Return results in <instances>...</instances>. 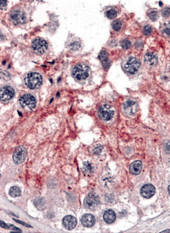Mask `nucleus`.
Masks as SVG:
<instances>
[{
  "instance_id": "nucleus-4",
  "label": "nucleus",
  "mask_w": 170,
  "mask_h": 233,
  "mask_svg": "<svg viewBox=\"0 0 170 233\" xmlns=\"http://www.w3.org/2000/svg\"><path fill=\"white\" fill-rule=\"evenodd\" d=\"M19 102L23 109L32 111L35 108L37 105L35 97L32 95L28 94L22 96L19 99Z\"/></svg>"
},
{
  "instance_id": "nucleus-22",
  "label": "nucleus",
  "mask_w": 170,
  "mask_h": 233,
  "mask_svg": "<svg viewBox=\"0 0 170 233\" xmlns=\"http://www.w3.org/2000/svg\"><path fill=\"white\" fill-rule=\"evenodd\" d=\"M121 21L119 20L114 21L112 23V26L113 29L116 31H119L121 28Z\"/></svg>"
},
{
  "instance_id": "nucleus-13",
  "label": "nucleus",
  "mask_w": 170,
  "mask_h": 233,
  "mask_svg": "<svg viewBox=\"0 0 170 233\" xmlns=\"http://www.w3.org/2000/svg\"><path fill=\"white\" fill-rule=\"evenodd\" d=\"M63 224L65 228L69 230L74 229L77 224V220L75 217L68 215L64 217L63 220Z\"/></svg>"
},
{
  "instance_id": "nucleus-11",
  "label": "nucleus",
  "mask_w": 170,
  "mask_h": 233,
  "mask_svg": "<svg viewBox=\"0 0 170 233\" xmlns=\"http://www.w3.org/2000/svg\"><path fill=\"white\" fill-rule=\"evenodd\" d=\"M156 191L155 187L152 184L144 185L141 189V195L145 198L149 199L154 195Z\"/></svg>"
},
{
  "instance_id": "nucleus-26",
  "label": "nucleus",
  "mask_w": 170,
  "mask_h": 233,
  "mask_svg": "<svg viewBox=\"0 0 170 233\" xmlns=\"http://www.w3.org/2000/svg\"><path fill=\"white\" fill-rule=\"evenodd\" d=\"M149 17L152 21H155L157 20L158 17V13L156 11L152 12L149 13Z\"/></svg>"
},
{
  "instance_id": "nucleus-23",
  "label": "nucleus",
  "mask_w": 170,
  "mask_h": 233,
  "mask_svg": "<svg viewBox=\"0 0 170 233\" xmlns=\"http://www.w3.org/2000/svg\"><path fill=\"white\" fill-rule=\"evenodd\" d=\"M131 45V43L127 40H123L121 43L122 47L125 49H127L129 48Z\"/></svg>"
},
{
  "instance_id": "nucleus-28",
  "label": "nucleus",
  "mask_w": 170,
  "mask_h": 233,
  "mask_svg": "<svg viewBox=\"0 0 170 233\" xmlns=\"http://www.w3.org/2000/svg\"><path fill=\"white\" fill-rule=\"evenodd\" d=\"M8 224L9 227V229L16 231L18 232H21V230L19 228H18L17 227H16L14 225L10 224Z\"/></svg>"
},
{
  "instance_id": "nucleus-24",
  "label": "nucleus",
  "mask_w": 170,
  "mask_h": 233,
  "mask_svg": "<svg viewBox=\"0 0 170 233\" xmlns=\"http://www.w3.org/2000/svg\"><path fill=\"white\" fill-rule=\"evenodd\" d=\"M1 77L2 79L5 81L9 80L10 78V75L6 71H1Z\"/></svg>"
},
{
  "instance_id": "nucleus-31",
  "label": "nucleus",
  "mask_w": 170,
  "mask_h": 233,
  "mask_svg": "<svg viewBox=\"0 0 170 233\" xmlns=\"http://www.w3.org/2000/svg\"><path fill=\"white\" fill-rule=\"evenodd\" d=\"M102 148V146H100V147L96 148L94 150V153L96 154L100 153L103 148Z\"/></svg>"
},
{
  "instance_id": "nucleus-17",
  "label": "nucleus",
  "mask_w": 170,
  "mask_h": 233,
  "mask_svg": "<svg viewBox=\"0 0 170 233\" xmlns=\"http://www.w3.org/2000/svg\"><path fill=\"white\" fill-rule=\"evenodd\" d=\"M116 215L114 211L111 210H108L106 211L103 215V219L108 224H111L116 220Z\"/></svg>"
},
{
  "instance_id": "nucleus-32",
  "label": "nucleus",
  "mask_w": 170,
  "mask_h": 233,
  "mask_svg": "<svg viewBox=\"0 0 170 233\" xmlns=\"http://www.w3.org/2000/svg\"><path fill=\"white\" fill-rule=\"evenodd\" d=\"M164 32L168 35H170V28H167L164 30Z\"/></svg>"
},
{
  "instance_id": "nucleus-27",
  "label": "nucleus",
  "mask_w": 170,
  "mask_h": 233,
  "mask_svg": "<svg viewBox=\"0 0 170 233\" xmlns=\"http://www.w3.org/2000/svg\"><path fill=\"white\" fill-rule=\"evenodd\" d=\"M162 15L165 18H168L170 16V8H164L162 10Z\"/></svg>"
},
{
  "instance_id": "nucleus-29",
  "label": "nucleus",
  "mask_w": 170,
  "mask_h": 233,
  "mask_svg": "<svg viewBox=\"0 0 170 233\" xmlns=\"http://www.w3.org/2000/svg\"><path fill=\"white\" fill-rule=\"evenodd\" d=\"M13 220L14 221H15V222H17V223H19V224H20L23 225H24V226H25L26 227H32L31 225H29L28 224H26L24 223V222H23V221H20L19 220H16V219H13Z\"/></svg>"
},
{
  "instance_id": "nucleus-34",
  "label": "nucleus",
  "mask_w": 170,
  "mask_h": 233,
  "mask_svg": "<svg viewBox=\"0 0 170 233\" xmlns=\"http://www.w3.org/2000/svg\"><path fill=\"white\" fill-rule=\"evenodd\" d=\"M170 230L168 229V230H166L165 231H162L161 232H170Z\"/></svg>"
},
{
  "instance_id": "nucleus-8",
  "label": "nucleus",
  "mask_w": 170,
  "mask_h": 233,
  "mask_svg": "<svg viewBox=\"0 0 170 233\" xmlns=\"http://www.w3.org/2000/svg\"><path fill=\"white\" fill-rule=\"evenodd\" d=\"M114 111L112 107L109 105L106 104L101 106L98 111L99 117L104 121H109L113 117Z\"/></svg>"
},
{
  "instance_id": "nucleus-20",
  "label": "nucleus",
  "mask_w": 170,
  "mask_h": 233,
  "mask_svg": "<svg viewBox=\"0 0 170 233\" xmlns=\"http://www.w3.org/2000/svg\"><path fill=\"white\" fill-rule=\"evenodd\" d=\"M34 204L39 210H42L45 207V203L42 198H37L34 201Z\"/></svg>"
},
{
  "instance_id": "nucleus-14",
  "label": "nucleus",
  "mask_w": 170,
  "mask_h": 233,
  "mask_svg": "<svg viewBox=\"0 0 170 233\" xmlns=\"http://www.w3.org/2000/svg\"><path fill=\"white\" fill-rule=\"evenodd\" d=\"M81 221L84 226L90 227L95 225V219L94 216L91 214H85L82 216Z\"/></svg>"
},
{
  "instance_id": "nucleus-40",
  "label": "nucleus",
  "mask_w": 170,
  "mask_h": 233,
  "mask_svg": "<svg viewBox=\"0 0 170 233\" xmlns=\"http://www.w3.org/2000/svg\"><path fill=\"white\" fill-rule=\"evenodd\" d=\"M61 79L60 78H59V79L58 80V82H59L60 81H61Z\"/></svg>"
},
{
  "instance_id": "nucleus-37",
  "label": "nucleus",
  "mask_w": 170,
  "mask_h": 233,
  "mask_svg": "<svg viewBox=\"0 0 170 233\" xmlns=\"http://www.w3.org/2000/svg\"><path fill=\"white\" fill-rule=\"evenodd\" d=\"M168 191L169 193L170 194V185L168 186Z\"/></svg>"
},
{
  "instance_id": "nucleus-1",
  "label": "nucleus",
  "mask_w": 170,
  "mask_h": 233,
  "mask_svg": "<svg viewBox=\"0 0 170 233\" xmlns=\"http://www.w3.org/2000/svg\"><path fill=\"white\" fill-rule=\"evenodd\" d=\"M24 80L27 87L31 90L39 89L43 82L42 76L37 72H31L27 74Z\"/></svg>"
},
{
  "instance_id": "nucleus-38",
  "label": "nucleus",
  "mask_w": 170,
  "mask_h": 233,
  "mask_svg": "<svg viewBox=\"0 0 170 233\" xmlns=\"http://www.w3.org/2000/svg\"><path fill=\"white\" fill-rule=\"evenodd\" d=\"M57 97H59L60 96V94L59 92H58L57 94Z\"/></svg>"
},
{
  "instance_id": "nucleus-15",
  "label": "nucleus",
  "mask_w": 170,
  "mask_h": 233,
  "mask_svg": "<svg viewBox=\"0 0 170 233\" xmlns=\"http://www.w3.org/2000/svg\"><path fill=\"white\" fill-rule=\"evenodd\" d=\"M108 53L105 50L101 51L99 55V58L102 63V67L105 69H108L111 66V61L108 59Z\"/></svg>"
},
{
  "instance_id": "nucleus-12",
  "label": "nucleus",
  "mask_w": 170,
  "mask_h": 233,
  "mask_svg": "<svg viewBox=\"0 0 170 233\" xmlns=\"http://www.w3.org/2000/svg\"><path fill=\"white\" fill-rule=\"evenodd\" d=\"M137 106L136 102L131 100L125 102L123 105V110L126 115L131 116L136 111Z\"/></svg>"
},
{
  "instance_id": "nucleus-7",
  "label": "nucleus",
  "mask_w": 170,
  "mask_h": 233,
  "mask_svg": "<svg viewBox=\"0 0 170 233\" xmlns=\"http://www.w3.org/2000/svg\"><path fill=\"white\" fill-rule=\"evenodd\" d=\"M139 60L135 58H131L124 66L125 71L131 74H134L138 71L141 65Z\"/></svg>"
},
{
  "instance_id": "nucleus-3",
  "label": "nucleus",
  "mask_w": 170,
  "mask_h": 233,
  "mask_svg": "<svg viewBox=\"0 0 170 233\" xmlns=\"http://www.w3.org/2000/svg\"><path fill=\"white\" fill-rule=\"evenodd\" d=\"M100 204V198L94 192L90 193L84 201L85 207L90 210L96 209Z\"/></svg>"
},
{
  "instance_id": "nucleus-2",
  "label": "nucleus",
  "mask_w": 170,
  "mask_h": 233,
  "mask_svg": "<svg viewBox=\"0 0 170 233\" xmlns=\"http://www.w3.org/2000/svg\"><path fill=\"white\" fill-rule=\"evenodd\" d=\"M90 73V69L85 64L76 65L73 69L72 72L73 77L79 80H83L88 77Z\"/></svg>"
},
{
  "instance_id": "nucleus-5",
  "label": "nucleus",
  "mask_w": 170,
  "mask_h": 233,
  "mask_svg": "<svg viewBox=\"0 0 170 233\" xmlns=\"http://www.w3.org/2000/svg\"><path fill=\"white\" fill-rule=\"evenodd\" d=\"M27 151L26 148L23 145L16 148L13 153V159L14 163L19 165L23 163L27 156Z\"/></svg>"
},
{
  "instance_id": "nucleus-10",
  "label": "nucleus",
  "mask_w": 170,
  "mask_h": 233,
  "mask_svg": "<svg viewBox=\"0 0 170 233\" xmlns=\"http://www.w3.org/2000/svg\"><path fill=\"white\" fill-rule=\"evenodd\" d=\"M1 99L2 101H7L12 99L15 96L13 89L10 86H4L1 90Z\"/></svg>"
},
{
  "instance_id": "nucleus-25",
  "label": "nucleus",
  "mask_w": 170,
  "mask_h": 233,
  "mask_svg": "<svg viewBox=\"0 0 170 233\" xmlns=\"http://www.w3.org/2000/svg\"><path fill=\"white\" fill-rule=\"evenodd\" d=\"M152 30L151 26L149 25H147L145 26L144 28V34L146 36L149 35L152 33Z\"/></svg>"
},
{
  "instance_id": "nucleus-18",
  "label": "nucleus",
  "mask_w": 170,
  "mask_h": 233,
  "mask_svg": "<svg viewBox=\"0 0 170 233\" xmlns=\"http://www.w3.org/2000/svg\"><path fill=\"white\" fill-rule=\"evenodd\" d=\"M145 62L151 66L154 65L157 62V59L156 56L152 53H147L144 56Z\"/></svg>"
},
{
  "instance_id": "nucleus-35",
  "label": "nucleus",
  "mask_w": 170,
  "mask_h": 233,
  "mask_svg": "<svg viewBox=\"0 0 170 233\" xmlns=\"http://www.w3.org/2000/svg\"><path fill=\"white\" fill-rule=\"evenodd\" d=\"M159 5L160 7L162 6L163 4L161 2H159Z\"/></svg>"
},
{
  "instance_id": "nucleus-19",
  "label": "nucleus",
  "mask_w": 170,
  "mask_h": 233,
  "mask_svg": "<svg viewBox=\"0 0 170 233\" xmlns=\"http://www.w3.org/2000/svg\"><path fill=\"white\" fill-rule=\"evenodd\" d=\"M9 194L11 197L16 198L21 196V191L18 187L13 186L10 188L9 192Z\"/></svg>"
},
{
  "instance_id": "nucleus-39",
  "label": "nucleus",
  "mask_w": 170,
  "mask_h": 233,
  "mask_svg": "<svg viewBox=\"0 0 170 233\" xmlns=\"http://www.w3.org/2000/svg\"><path fill=\"white\" fill-rule=\"evenodd\" d=\"M53 100H54V98H52L50 100V103H51L53 102Z\"/></svg>"
},
{
  "instance_id": "nucleus-21",
  "label": "nucleus",
  "mask_w": 170,
  "mask_h": 233,
  "mask_svg": "<svg viewBox=\"0 0 170 233\" xmlns=\"http://www.w3.org/2000/svg\"><path fill=\"white\" fill-rule=\"evenodd\" d=\"M106 15L107 18L110 19L112 20L116 18L117 16L116 11L113 9L109 10L107 12Z\"/></svg>"
},
{
  "instance_id": "nucleus-6",
  "label": "nucleus",
  "mask_w": 170,
  "mask_h": 233,
  "mask_svg": "<svg viewBox=\"0 0 170 233\" xmlns=\"http://www.w3.org/2000/svg\"><path fill=\"white\" fill-rule=\"evenodd\" d=\"M32 46L34 52L38 55H42L48 47L47 41L41 38H37L33 41Z\"/></svg>"
},
{
  "instance_id": "nucleus-16",
  "label": "nucleus",
  "mask_w": 170,
  "mask_h": 233,
  "mask_svg": "<svg viewBox=\"0 0 170 233\" xmlns=\"http://www.w3.org/2000/svg\"><path fill=\"white\" fill-rule=\"evenodd\" d=\"M142 166V162L140 160H137L132 162L130 165L129 169L131 174L133 175L139 174L141 172Z\"/></svg>"
},
{
  "instance_id": "nucleus-30",
  "label": "nucleus",
  "mask_w": 170,
  "mask_h": 233,
  "mask_svg": "<svg viewBox=\"0 0 170 233\" xmlns=\"http://www.w3.org/2000/svg\"><path fill=\"white\" fill-rule=\"evenodd\" d=\"M0 223H0L1 226L2 228L5 229H9L8 224L5 223L3 221L1 220Z\"/></svg>"
},
{
  "instance_id": "nucleus-33",
  "label": "nucleus",
  "mask_w": 170,
  "mask_h": 233,
  "mask_svg": "<svg viewBox=\"0 0 170 233\" xmlns=\"http://www.w3.org/2000/svg\"><path fill=\"white\" fill-rule=\"evenodd\" d=\"M7 2L6 1H1V6L5 7L6 5Z\"/></svg>"
},
{
  "instance_id": "nucleus-9",
  "label": "nucleus",
  "mask_w": 170,
  "mask_h": 233,
  "mask_svg": "<svg viewBox=\"0 0 170 233\" xmlns=\"http://www.w3.org/2000/svg\"><path fill=\"white\" fill-rule=\"evenodd\" d=\"M11 21L14 24H23L26 21V17L24 13L20 10H15L11 13L10 15Z\"/></svg>"
},
{
  "instance_id": "nucleus-36",
  "label": "nucleus",
  "mask_w": 170,
  "mask_h": 233,
  "mask_svg": "<svg viewBox=\"0 0 170 233\" xmlns=\"http://www.w3.org/2000/svg\"><path fill=\"white\" fill-rule=\"evenodd\" d=\"M18 115H19L20 116H23V115H22V113L18 111Z\"/></svg>"
}]
</instances>
